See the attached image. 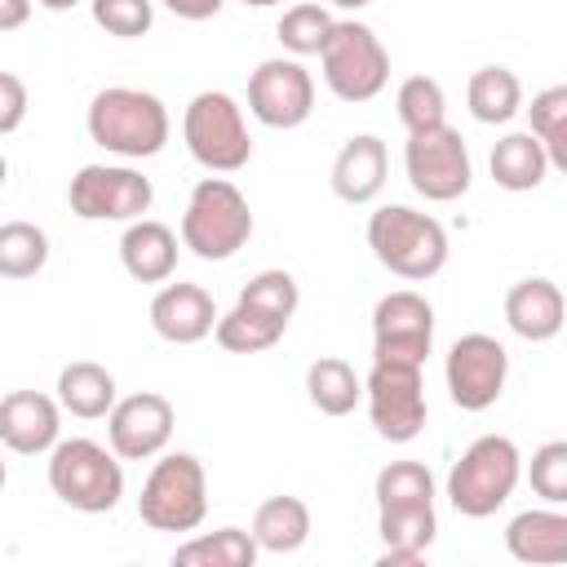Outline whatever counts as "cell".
Masks as SVG:
<instances>
[{"label":"cell","instance_id":"obj_1","mask_svg":"<svg viewBox=\"0 0 567 567\" xmlns=\"http://www.w3.org/2000/svg\"><path fill=\"white\" fill-rule=\"evenodd\" d=\"M84 128L106 155L151 159L168 146L173 120H168V106L155 93L133 89V84H111V89L93 93V102L84 111Z\"/></svg>","mask_w":567,"mask_h":567},{"label":"cell","instance_id":"obj_2","mask_svg":"<svg viewBox=\"0 0 567 567\" xmlns=\"http://www.w3.org/2000/svg\"><path fill=\"white\" fill-rule=\"evenodd\" d=\"M523 452L509 434H478L447 470V501L461 518H492L523 483Z\"/></svg>","mask_w":567,"mask_h":567},{"label":"cell","instance_id":"obj_3","mask_svg":"<svg viewBox=\"0 0 567 567\" xmlns=\"http://www.w3.org/2000/svg\"><path fill=\"white\" fill-rule=\"evenodd\" d=\"M252 239V208L248 195L226 177H199L186 208H182V248L199 261H230Z\"/></svg>","mask_w":567,"mask_h":567},{"label":"cell","instance_id":"obj_4","mask_svg":"<svg viewBox=\"0 0 567 567\" xmlns=\"http://www.w3.org/2000/svg\"><path fill=\"white\" fill-rule=\"evenodd\" d=\"M368 248L390 275L408 284H425L447 266V230L408 204H381L368 217Z\"/></svg>","mask_w":567,"mask_h":567},{"label":"cell","instance_id":"obj_5","mask_svg":"<svg viewBox=\"0 0 567 567\" xmlns=\"http://www.w3.org/2000/svg\"><path fill=\"white\" fill-rule=\"evenodd\" d=\"M49 492L80 509V514H111L124 496V465L115 456L111 443H97V439H62L53 452H49Z\"/></svg>","mask_w":567,"mask_h":567},{"label":"cell","instance_id":"obj_6","mask_svg":"<svg viewBox=\"0 0 567 567\" xmlns=\"http://www.w3.org/2000/svg\"><path fill=\"white\" fill-rule=\"evenodd\" d=\"M319 71L323 84L337 102H372L385 93L390 84V49L381 44V35L359 22V18H337L323 53H319Z\"/></svg>","mask_w":567,"mask_h":567},{"label":"cell","instance_id":"obj_7","mask_svg":"<svg viewBox=\"0 0 567 567\" xmlns=\"http://www.w3.org/2000/svg\"><path fill=\"white\" fill-rule=\"evenodd\" d=\"M182 142L190 159L208 173H239L252 159V137L244 106L226 89H204L182 111Z\"/></svg>","mask_w":567,"mask_h":567},{"label":"cell","instance_id":"obj_8","mask_svg":"<svg viewBox=\"0 0 567 567\" xmlns=\"http://www.w3.org/2000/svg\"><path fill=\"white\" fill-rule=\"evenodd\" d=\"M208 514V474L195 452H159L151 465L142 496H137V518L151 532H195Z\"/></svg>","mask_w":567,"mask_h":567},{"label":"cell","instance_id":"obj_9","mask_svg":"<svg viewBox=\"0 0 567 567\" xmlns=\"http://www.w3.org/2000/svg\"><path fill=\"white\" fill-rule=\"evenodd\" d=\"M363 403H368L372 430L385 443H412L425 430V416H430L421 363L372 359V372L363 377Z\"/></svg>","mask_w":567,"mask_h":567},{"label":"cell","instance_id":"obj_10","mask_svg":"<svg viewBox=\"0 0 567 567\" xmlns=\"http://www.w3.org/2000/svg\"><path fill=\"white\" fill-rule=\"evenodd\" d=\"M403 168H408L412 190H416L421 199H430V204H452V199H461V195L470 190V182H474L470 146H465V137H461L452 124L408 133Z\"/></svg>","mask_w":567,"mask_h":567},{"label":"cell","instance_id":"obj_11","mask_svg":"<svg viewBox=\"0 0 567 567\" xmlns=\"http://www.w3.org/2000/svg\"><path fill=\"white\" fill-rule=\"evenodd\" d=\"M66 204L80 221H137L151 213L155 186L128 164H84L66 186Z\"/></svg>","mask_w":567,"mask_h":567},{"label":"cell","instance_id":"obj_12","mask_svg":"<svg viewBox=\"0 0 567 567\" xmlns=\"http://www.w3.org/2000/svg\"><path fill=\"white\" fill-rule=\"evenodd\" d=\"M447 394L461 412H487L509 381V354L492 332H465L447 346L443 359Z\"/></svg>","mask_w":567,"mask_h":567},{"label":"cell","instance_id":"obj_13","mask_svg":"<svg viewBox=\"0 0 567 567\" xmlns=\"http://www.w3.org/2000/svg\"><path fill=\"white\" fill-rule=\"evenodd\" d=\"M430 350H434V306L412 288L385 292L372 306V359L425 368Z\"/></svg>","mask_w":567,"mask_h":567},{"label":"cell","instance_id":"obj_14","mask_svg":"<svg viewBox=\"0 0 567 567\" xmlns=\"http://www.w3.org/2000/svg\"><path fill=\"white\" fill-rule=\"evenodd\" d=\"M248 111L266 128H297L315 111V75L301 58H266L248 75Z\"/></svg>","mask_w":567,"mask_h":567},{"label":"cell","instance_id":"obj_15","mask_svg":"<svg viewBox=\"0 0 567 567\" xmlns=\"http://www.w3.org/2000/svg\"><path fill=\"white\" fill-rule=\"evenodd\" d=\"M173 425H177V412L164 394L155 390L124 394L106 416V443L115 447L120 461H151L168 447Z\"/></svg>","mask_w":567,"mask_h":567},{"label":"cell","instance_id":"obj_16","mask_svg":"<svg viewBox=\"0 0 567 567\" xmlns=\"http://www.w3.org/2000/svg\"><path fill=\"white\" fill-rule=\"evenodd\" d=\"M62 403L40 390H9L0 399V443L18 456H49L62 443Z\"/></svg>","mask_w":567,"mask_h":567},{"label":"cell","instance_id":"obj_17","mask_svg":"<svg viewBox=\"0 0 567 567\" xmlns=\"http://www.w3.org/2000/svg\"><path fill=\"white\" fill-rule=\"evenodd\" d=\"M217 306L208 297V288L199 284H164L151 297V328L155 337H164L168 346H199L204 337H213L217 328Z\"/></svg>","mask_w":567,"mask_h":567},{"label":"cell","instance_id":"obj_18","mask_svg":"<svg viewBox=\"0 0 567 567\" xmlns=\"http://www.w3.org/2000/svg\"><path fill=\"white\" fill-rule=\"evenodd\" d=\"M505 323H509L514 337H523L532 346L536 341H554L563 332V323H567L563 288L554 279H545V275H527V279L509 284V292H505Z\"/></svg>","mask_w":567,"mask_h":567},{"label":"cell","instance_id":"obj_19","mask_svg":"<svg viewBox=\"0 0 567 567\" xmlns=\"http://www.w3.org/2000/svg\"><path fill=\"white\" fill-rule=\"evenodd\" d=\"M505 554L527 567H567V509L536 505L505 523Z\"/></svg>","mask_w":567,"mask_h":567},{"label":"cell","instance_id":"obj_20","mask_svg":"<svg viewBox=\"0 0 567 567\" xmlns=\"http://www.w3.org/2000/svg\"><path fill=\"white\" fill-rule=\"evenodd\" d=\"M385 173H390V155H385V142L377 133H354L337 159H332V195L341 204H372L385 186Z\"/></svg>","mask_w":567,"mask_h":567},{"label":"cell","instance_id":"obj_21","mask_svg":"<svg viewBox=\"0 0 567 567\" xmlns=\"http://www.w3.org/2000/svg\"><path fill=\"white\" fill-rule=\"evenodd\" d=\"M120 261L137 284H168L177 270V230L155 217L128 221L120 235Z\"/></svg>","mask_w":567,"mask_h":567},{"label":"cell","instance_id":"obj_22","mask_svg":"<svg viewBox=\"0 0 567 567\" xmlns=\"http://www.w3.org/2000/svg\"><path fill=\"white\" fill-rule=\"evenodd\" d=\"M377 536L385 545L381 563H421L425 549L439 536V514L434 505H385L377 509Z\"/></svg>","mask_w":567,"mask_h":567},{"label":"cell","instance_id":"obj_23","mask_svg":"<svg viewBox=\"0 0 567 567\" xmlns=\"http://www.w3.org/2000/svg\"><path fill=\"white\" fill-rule=\"evenodd\" d=\"M487 173L501 190H536L545 177H549V155H545V142L532 133V128H518V133H505L501 142H492V155H487Z\"/></svg>","mask_w":567,"mask_h":567},{"label":"cell","instance_id":"obj_24","mask_svg":"<svg viewBox=\"0 0 567 567\" xmlns=\"http://www.w3.org/2000/svg\"><path fill=\"white\" fill-rule=\"evenodd\" d=\"M58 403L71 412V416H80V421H102V416H111V408L120 403V390H115V377H111V368H102V363H93V359H75V363H66L62 372H58Z\"/></svg>","mask_w":567,"mask_h":567},{"label":"cell","instance_id":"obj_25","mask_svg":"<svg viewBox=\"0 0 567 567\" xmlns=\"http://www.w3.org/2000/svg\"><path fill=\"white\" fill-rule=\"evenodd\" d=\"M252 536L261 554H297L310 540V505L301 496H270L252 509Z\"/></svg>","mask_w":567,"mask_h":567},{"label":"cell","instance_id":"obj_26","mask_svg":"<svg viewBox=\"0 0 567 567\" xmlns=\"http://www.w3.org/2000/svg\"><path fill=\"white\" fill-rule=\"evenodd\" d=\"M465 106L478 124H509L523 111V80L501 62L478 66L465 84Z\"/></svg>","mask_w":567,"mask_h":567},{"label":"cell","instance_id":"obj_27","mask_svg":"<svg viewBox=\"0 0 567 567\" xmlns=\"http://www.w3.org/2000/svg\"><path fill=\"white\" fill-rule=\"evenodd\" d=\"M261 554L252 527H217L204 536H190L173 549V567H252Z\"/></svg>","mask_w":567,"mask_h":567},{"label":"cell","instance_id":"obj_28","mask_svg":"<svg viewBox=\"0 0 567 567\" xmlns=\"http://www.w3.org/2000/svg\"><path fill=\"white\" fill-rule=\"evenodd\" d=\"M306 399L323 412V416H350L359 403H363V377L337 359V354H323L306 368Z\"/></svg>","mask_w":567,"mask_h":567},{"label":"cell","instance_id":"obj_29","mask_svg":"<svg viewBox=\"0 0 567 567\" xmlns=\"http://www.w3.org/2000/svg\"><path fill=\"white\" fill-rule=\"evenodd\" d=\"M284 332H288V323H279V319H270V315H261V310H252V306H244V301H235V306L217 319V328H213L217 346L230 350V354H261V350L279 346Z\"/></svg>","mask_w":567,"mask_h":567},{"label":"cell","instance_id":"obj_30","mask_svg":"<svg viewBox=\"0 0 567 567\" xmlns=\"http://www.w3.org/2000/svg\"><path fill=\"white\" fill-rule=\"evenodd\" d=\"M332 27H337V18L328 13L323 0H301V4L284 9L275 35H279V44H284L292 58H319L323 44H328V35H332Z\"/></svg>","mask_w":567,"mask_h":567},{"label":"cell","instance_id":"obj_31","mask_svg":"<svg viewBox=\"0 0 567 567\" xmlns=\"http://www.w3.org/2000/svg\"><path fill=\"white\" fill-rule=\"evenodd\" d=\"M49 261V235L35 221H4L0 226V275L31 279Z\"/></svg>","mask_w":567,"mask_h":567},{"label":"cell","instance_id":"obj_32","mask_svg":"<svg viewBox=\"0 0 567 567\" xmlns=\"http://www.w3.org/2000/svg\"><path fill=\"white\" fill-rule=\"evenodd\" d=\"M532 120V133L545 142L549 168L567 173V84H549L532 97V106H523Z\"/></svg>","mask_w":567,"mask_h":567},{"label":"cell","instance_id":"obj_33","mask_svg":"<svg viewBox=\"0 0 567 567\" xmlns=\"http://www.w3.org/2000/svg\"><path fill=\"white\" fill-rule=\"evenodd\" d=\"M394 106H399V120H403L408 133L447 124V93L434 75H408L394 93Z\"/></svg>","mask_w":567,"mask_h":567},{"label":"cell","instance_id":"obj_34","mask_svg":"<svg viewBox=\"0 0 567 567\" xmlns=\"http://www.w3.org/2000/svg\"><path fill=\"white\" fill-rule=\"evenodd\" d=\"M377 509L385 505H434V474L421 461H390L372 483Z\"/></svg>","mask_w":567,"mask_h":567},{"label":"cell","instance_id":"obj_35","mask_svg":"<svg viewBox=\"0 0 567 567\" xmlns=\"http://www.w3.org/2000/svg\"><path fill=\"white\" fill-rule=\"evenodd\" d=\"M239 301L252 306V310H261V315H270V319H279V323H292V315L301 306V288H297V279L288 270L270 266V270H257L239 288Z\"/></svg>","mask_w":567,"mask_h":567},{"label":"cell","instance_id":"obj_36","mask_svg":"<svg viewBox=\"0 0 567 567\" xmlns=\"http://www.w3.org/2000/svg\"><path fill=\"white\" fill-rule=\"evenodd\" d=\"M523 478L532 487V496H540L545 505H567V439H549L532 452V461L523 465Z\"/></svg>","mask_w":567,"mask_h":567},{"label":"cell","instance_id":"obj_37","mask_svg":"<svg viewBox=\"0 0 567 567\" xmlns=\"http://www.w3.org/2000/svg\"><path fill=\"white\" fill-rule=\"evenodd\" d=\"M89 13L115 40H137L155 27V0H89Z\"/></svg>","mask_w":567,"mask_h":567},{"label":"cell","instance_id":"obj_38","mask_svg":"<svg viewBox=\"0 0 567 567\" xmlns=\"http://www.w3.org/2000/svg\"><path fill=\"white\" fill-rule=\"evenodd\" d=\"M27 115V84L13 75V71H0V133H18Z\"/></svg>","mask_w":567,"mask_h":567},{"label":"cell","instance_id":"obj_39","mask_svg":"<svg viewBox=\"0 0 567 567\" xmlns=\"http://www.w3.org/2000/svg\"><path fill=\"white\" fill-rule=\"evenodd\" d=\"M168 13H177L182 22H208V18H217L221 13V4L226 0H159Z\"/></svg>","mask_w":567,"mask_h":567},{"label":"cell","instance_id":"obj_40","mask_svg":"<svg viewBox=\"0 0 567 567\" xmlns=\"http://www.w3.org/2000/svg\"><path fill=\"white\" fill-rule=\"evenodd\" d=\"M35 0H0V31H18L31 18Z\"/></svg>","mask_w":567,"mask_h":567},{"label":"cell","instance_id":"obj_41","mask_svg":"<svg viewBox=\"0 0 567 567\" xmlns=\"http://www.w3.org/2000/svg\"><path fill=\"white\" fill-rule=\"evenodd\" d=\"M40 9H49V13H66V9H75L80 0H35Z\"/></svg>","mask_w":567,"mask_h":567},{"label":"cell","instance_id":"obj_42","mask_svg":"<svg viewBox=\"0 0 567 567\" xmlns=\"http://www.w3.org/2000/svg\"><path fill=\"white\" fill-rule=\"evenodd\" d=\"M328 9H368L372 0H323Z\"/></svg>","mask_w":567,"mask_h":567},{"label":"cell","instance_id":"obj_43","mask_svg":"<svg viewBox=\"0 0 567 567\" xmlns=\"http://www.w3.org/2000/svg\"><path fill=\"white\" fill-rule=\"evenodd\" d=\"M244 4H252V9H270V4H284V0H244Z\"/></svg>","mask_w":567,"mask_h":567}]
</instances>
